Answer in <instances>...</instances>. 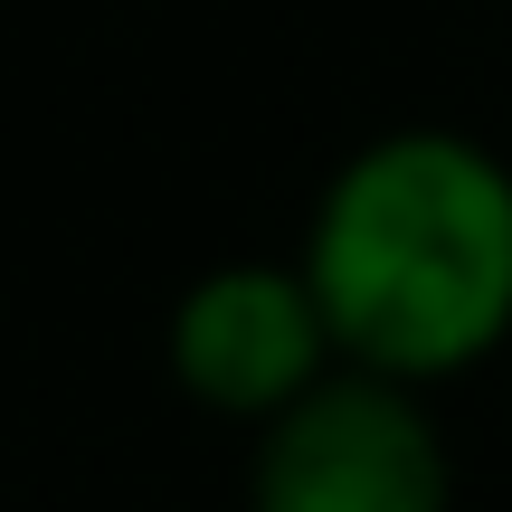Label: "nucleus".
<instances>
[{"mask_svg": "<svg viewBox=\"0 0 512 512\" xmlns=\"http://www.w3.org/2000/svg\"><path fill=\"white\" fill-rule=\"evenodd\" d=\"M294 256L351 370L446 389L512 342V162L456 124L370 133Z\"/></svg>", "mask_w": 512, "mask_h": 512, "instance_id": "1", "label": "nucleus"}, {"mask_svg": "<svg viewBox=\"0 0 512 512\" xmlns=\"http://www.w3.org/2000/svg\"><path fill=\"white\" fill-rule=\"evenodd\" d=\"M247 512H456V456L427 418V389L342 361L256 427Z\"/></svg>", "mask_w": 512, "mask_h": 512, "instance_id": "2", "label": "nucleus"}, {"mask_svg": "<svg viewBox=\"0 0 512 512\" xmlns=\"http://www.w3.org/2000/svg\"><path fill=\"white\" fill-rule=\"evenodd\" d=\"M162 351H171V380L209 418H238V427L285 418L304 389L342 370V342H332V313L313 294L304 256H228V266L190 275Z\"/></svg>", "mask_w": 512, "mask_h": 512, "instance_id": "3", "label": "nucleus"}]
</instances>
